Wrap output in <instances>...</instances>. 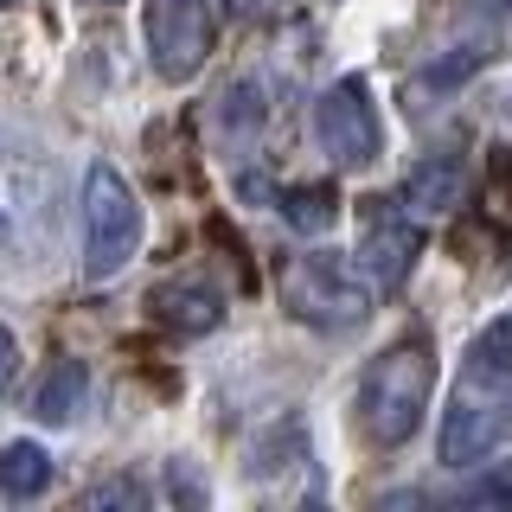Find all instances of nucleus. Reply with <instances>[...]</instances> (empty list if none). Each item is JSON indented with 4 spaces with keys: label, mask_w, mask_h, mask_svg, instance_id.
<instances>
[{
    "label": "nucleus",
    "mask_w": 512,
    "mask_h": 512,
    "mask_svg": "<svg viewBox=\"0 0 512 512\" xmlns=\"http://www.w3.org/2000/svg\"><path fill=\"white\" fill-rule=\"evenodd\" d=\"M276 205H282V218L295 224L301 237H320L333 218H340V192H333V186H282Z\"/></svg>",
    "instance_id": "nucleus-12"
},
{
    "label": "nucleus",
    "mask_w": 512,
    "mask_h": 512,
    "mask_svg": "<svg viewBox=\"0 0 512 512\" xmlns=\"http://www.w3.org/2000/svg\"><path fill=\"white\" fill-rule=\"evenodd\" d=\"M212 0H148L141 7V39H148V64L160 84H186L205 71L212 52Z\"/></svg>",
    "instance_id": "nucleus-4"
},
{
    "label": "nucleus",
    "mask_w": 512,
    "mask_h": 512,
    "mask_svg": "<svg viewBox=\"0 0 512 512\" xmlns=\"http://www.w3.org/2000/svg\"><path fill=\"white\" fill-rule=\"evenodd\" d=\"M468 378H480V384L512 378V314L474 333V346H468Z\"/></svg>",
    "instance_id": "nucleus-13"
},
{
    "label": "nucleus",
    "mask_w": 512,
    "mask_h": 512,
    "mask_svg": "<svg viewBox=\"0 0 512 512\" xmlns=\"http://www.w3.org/2000/svg\"><path fill=\"white\" fill-rule=\"evenodd\" d=\"M314 141L333 167H372L384 154V122H378V103L365 90V77H340L314 103Z\"/></svg>",
    "instance_id": "nucleus-5"
},
{
    "label": "nucleus",
    "mask_w": 512,
    "mask_h": 512,
    "mask_svg": "<svg viewBox=\"0 0 512 512\" xmlns=\"http://www.w3.org/2000/svg\"><path fill=\"white\" fill-rule=\"evenodd\" d=\"M84 506H148V487L141 480H96L84 493Z\"/></svg>",
    "instance_id": "nucleus-15"
},
{
    "label": "nucleus",
    "mask_w": 512,
    "mask_h": 512,
    "mask_svg": "<svg viewBox=\"0 0 512 512\" xmlns=\"http://www.w3.org/2000/svg\"><path fill=\"white\" fill-rule=\"evenodd\" d=\"M0 7H13V0H0Z\"/></svg>",
    "instance_id": "nucleus-19"
},
{
    "label": "nucleus",
    "mask_w": 512,
    "mask_h": 512,
    "mask_svg": "<svg viewBox=\"0 0 512 512\" xmlns=\"http://www.w3.org/2000/svg\"><path fill=\"white\" fill-rule=\"evenodd\" d=\"M429 391H436V352H429V340L384 346L359 384V429L378 448H404L429 410Z\"/></svg>",
    "instance_id": "nucleus-1"
},
{
    "label": "nucleus",
    "mask_w": 512,
    "mask_h": 512,
    "mask_svg": "<svg viewBox=\"0 0 512 512\" xmlns=\"http://www.w3.org/2000/svg\"><path fill=\"white\" fill-rule=\"evenodd\" d=\"M148 308H154L160 327H173V333H212L224 320V288L205 276V269H192V276L160 282L148 295Z\"/></svg>",
    "instance_id": "nucleus-7"
},
{
    "label": "nucleus",
    "mask_w": 512,
    "mask_h": 512,
    "mask_svg": "<svg viewBox=\"0 0 512 512\" xmlns=\"http://www.w3.org/2000/svg\"><path fill=\"white\" fill-rule=\"evenodd\" d=\"M416 250H423V231H416V212L404 199H372V212H365V231H359V276L378 288V295H391V288H404Z\"/></svg>",
    "instance_id": "nucleus-6"
},
{
    "label": "nucleus",
    "mask_w": 512,
    "mask_h": 512,
    "mask_svg": "<svg viewBox=\"0 0 512 512\" xmlns=\"http://www.w3.org/2000/svg\"><path fill=\"white\" fill-rule=\"evenodd\" d=\"M500 436H506L500 404L455 397V410H448V423H442V461L448 468H474V461H487L493 448H500Z\"/></svg>",
    "instance_id": "nucleus-8"
},
{
    "label": "nucleus",
    "mask_w": 512,
    "mask_h": 512,
    "mask_svg": "<svg viewBox=\"0 0 512 512\" xmlns=\"http://www.w3.org/2000/svg\"><path fill=\"white\" fill-rule=\"evenodd\" d=\"M372 295L378 288L359 269H346L340 256H295L282 269V308L308 327H352V320H365Z\"/></svg>",
    "instance_id": "nucleus-3"
},
{
    "label": "nucleus",
    "mask_w": 512,
    "mask_h": 512,
    "mask_svg": "<svg viewBox=\"0 0 512 512\" xmlns=\"http://www.w3.org/2000/svg\"><path fill=\"white\" fill-rule=\"evenodd\" d=\"M237 7H244V13H256V7H269V0H237Z\"/></svg>",
    "instance_id": "nucleus-17"
},
{
    "label": "nucleus",
    "mask_w": 512,
    "mask_h": 512,
    "mask_svg": "<svg viewBox=\"0 0 512 512\" xmlns=\"http://www.w3.org/2000/svg\"><path fill=\"white\" fill-rule=\"evenodd\" d=\"M84 404H90V365L84 359H58L52 372H45V384L32 391V416L52 423V429L77 423V410H84Z\"/></svg>",
    "instance_id": "nucleus-10"
},
{
    "label": "nucleus",
    "mask_w": 512,
    "mask_h": 512,
    "mask_svg": "<svg viewBox=\"0 0 512 512\" xmlns=\"http://www.w3.org/2000/svg\"><path fill=\"white\" fill-rule=\"evenodd\" d=\"M52 487V455L39 442H7L0 448V493L7 500H39Z\"/></svg>",
    "instance_id": "nucleus-11"
},
{
    "label": "nucleus",
    "mask_w": 512,
    "mask_h": 512,
    "mask_svg": "<svg viewBox=\"0 0 512 512\" xmlns=\"http://www.w3.org/2000/svg\"><path fill=\"white\" fill-rule=\"evenodd\" d=\"M141 250V199L109 160H90L84 173V276L109 282Z\"/></svg>",
    "instance_id": "nucleus-2"
},
{
    "label": "nucleus",
    "mask_w": 512,
    "mask_h": 512,
    "mask_svg": "<svg viewBox=\"0 0 512 512\" xmlns=\"http://www.w3.org/2000/svg\"><path fill=\"white\" fill-rule=\"evenodd\" d=\"M84 7H116V0H84Z\"/></svg>",
    "instance_id": "nucleus-18"
},
{
    "label": "nucleus",
    "mask_w": 512,
    "mask_h": 512,
    "mask_svg": "<svg viewBox=\"0 0 512 512\" xmlns=\"http://www.w3.org/2000/svg\"><path fill=\"white\" fill-rule=\"evenodd\" d=\"M468 199V160L461 154H423L416 167L404 173V205L416 218H442Z\"/></svg>",
    "instance_id": "nucleus-9"
},
{
    "label": "nucleus",
    "mask_w": 512,
    "mask_h": 512,
    "mask_svg": "<svg viewBox=\"0 0 512 512\" xmlns=\"http://www.w3.org/2000/svg\"><path fill=\"white\" fill-rule=\"evenodd\" d=\"M218 116H224V128H231L237 141H250L256 128H263V90H256V84H237L231 96H224Z\"/></svg>",
    "instance_id": "nucleus-14"
},
{
    "label": "nucleus",
    "mask_w": 512,
    "mask_h": 512,
    "mask_svg": "<svg viewBox=\"0 0 512 512\" xmlns=\"http://www.w3.org/2000/svg\"><path fill=\"white\" fill-rule=\"evenodd\" d=\"M13 378H20V340H13V327H0V397L13 391Z\"/></svg>",
    "instance_id": "nucleus-16"
}]
</instances>
